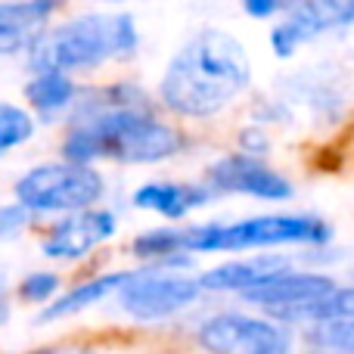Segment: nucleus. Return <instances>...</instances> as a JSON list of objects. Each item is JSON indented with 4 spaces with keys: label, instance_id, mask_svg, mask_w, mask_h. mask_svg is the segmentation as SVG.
<instances>
[{
    "label": "nucleus",
    "instance_id": "1",
    "mask_svg": "<svg viewBox=\"0 0 354 354\" xmlns=\"http://www.w3.org/2000/svg\"><path fill=\"white\" fill-rule=\"evenodd\" d=\"M252 62L233 35L205 28L183 44L162 78V100L177 115L208 118L245 91Z\"/></svg>",
    "mask_w": 354,
    "mask_h": 354
},
{
    "label": "nucleus",
    "instance_id": "2",
    "mask_svg": "<svg viewBox=\"0 0 354 354\" xmlns=\"http://www.w3.org/2000/svg\"><path fill=\"white\" fill-rule=\"evenodd\" d=\"M330 227L311 214H261L233 224L162 227L134 239V252L147 258H171L183 252H245L268 245L326 243Z\"/></svg>",
    "mask_w": 354,
    "mask_h": 354
},
{
    "label": "nucleus",
    "instance_id": "3",
    "mask_svg": "<svg viewBox=\"0 0 354 354\" xmlns=\"http://www.w3.org/2000/svg\"><path fill=\"white\" fill-rule=\"evenodd\" d=\"M180 143V134L149 115L147 109L134 103H118L68 131L62 153L68 162H81V165L93 159L149 165V162L171 159Z\"/></svg>",
    "mask_w": 354,
    "mask_h": 354
},
{
    "label": "nucleus",
    "instance_id": "4",
    "mask_svg": "<svg viewBox=\"0 0 354 354\" xmlns=\"http://www.w3.org/2000/svg\"><path fill=\"white\" fill-rule=\"evenodd\" d=\"M137 50V22L128 12H87L31 44V66L37 72H75Z\"/></svg>",
    "mask_w": 354,
    "mask_h": 354
},
{
    "label": "nucleus",
    "instance_id": "5",
    "mask_svg": "<svg viewBox=\"0 0 354 354\" xmlns=\"http://www.w3.org/2000/svg\"><path fill=\"white\" fill-rule=\"evenodd\" d=\"M103 196V177L81 162H53L16 180V202L28 212H84Z\"/></svg>",
    "mask_w": 354,
    "mask_h": 354
},
{
    "label": "nucleus",
    "instance_id": "6",
    "mask_svg": "<svg viewBox=\"0 0 354 354\" xmlns=\"http://www.w3.org/2000/svg\"><path fill=\"white\" fill-rule=\"evenodd\" d=\"M199 345L212 354H286L289 333L261 317L214 314L199 326Z\"/></svg>",
    "mask_w": 354,
    "mask_h": 354
},
{
    "label": "nucleus",
    "instance_id": "7",
    "mask_svg": "<svg viewBox=\"0 0 354 354\" xmlns=\"http://www.w3.org/2000/svg\"><path fill=\"white\" fill-rule=\"evenodd\" d=\"M202 292L199 280L174 274H134L118 292L122 308L134 320H162L189 308Z\"/></svg>",
    "mask_w": 354,
    "mask_h": 354
},
{
    "label": "nucleus",
    "instance_id": "8",
    "mask_svg": "<svg viewBox=\"0 0 354 354\" xmlns=\"http://www.w3.org/2000/svg\"><path fill=\"white\" fill-rule=\"evenodd\" d=\"M336 289V283L324 274H299V270H280L277 277L258 283V286L239 292L249 305H258L264 311H270L280 320H299V314L305 308H311L314 301L326 299Z\"/></svg>",
    "mask_w": 354,
    "mask_h": 354
},
{
    "label": "nucleus",
    "instance_id": "9",
    "mask_svg": "<svg viewBox=\"0 0 354 354\" xmlns=\"http://www.w3.org/2000/svg\"><path fill=\"white\" fill-rule=\"evenodd\" d=\"M214 189L224 193H243V196H258L268 202H280L292 196V183L280 171L268 168L264 162L252 159V156H227L208 171Z\"/></svg>",
    "mask_w": 354,
    "mask_h": 354
},
{
    "label": "nucleus",
    "instance_id": "10",
    "mask_svg": "<svg viewBox=\"0 0 354 354\" xmlns=\"http://www.w3.org/2000/svg\"><path fill=\"white\" fill-rule=\"evenodd\" d=\"M115 233V218L112 212H100V208H84V212H72L66 221L53 224V230L44 239V255L59 258V261H75L93 252L100 243Z\"/></svg>",
    "mask_w": 354,
    "mask_h": 354
},
{
    "label": "nucleus",
    "instance_id": "11",
    "mask_svg": "<svg viewBox=\"0 0 354 354\" xmlns=\"http://www.w3.org/2000/svg\"><path fill=\"white\" fill-rule=\"evenodd\" d=\"M59 0H16L0 3V56L16 53L44 35L50 16L56 12Z\"/></svg>",
    "mask_w": 354,
    "mask_h": 354
},
{
    "label": "nucleus",
    "instance_id": "12",
    "mask_svg": "<svg viewBox=\"0 0 354 354\" xmlns=\"http://www.w3.org/2000/svg\"><path fill=\"white\" fill-rule=\"evenodd\" d=\"M280 270H289L283 258H249V261H230L221 268L208 270L202 277V289H218V292H245V289L258 286V283L277 277Z\"/></svg>",
    "mask_w": 354,
    "mask_h": 354
},
{
    "label": "nucleus",
    "instance_id": "13",
    "mask_svg": "<svg viewBox=\"0 0 354 354\" xmlns=\"http://www.w3.org/2000/svg\"><path fill=\"white\" fill-rule=\"evenodd\" d=\"M208 189L187 187V183H143L134 189V205L156 212L162 218H183L189 208L205 205Z\"/></svg>",
    "mask_w": 354,
    "mask_h": 354
},
{
    "label": "nucleus",
    "instance_id": "14",
    "mask_svg": "<svg viewBox=\"0 0 354 354\" xmlns=\"http://www.w3.org/2000/svg\"><path fill=\"white\" fill-rule=\"evenodd\" d=\"M134 274H103V277H93V280L81 283V286H75L72 292H66L59 301H50L47 311L41 314L44 320H56V317H68V314H78L84 311V308L97 305V301H103L106 295L112 292H122V286L131 280Z\"/></svg>",
    "mask_w": 354,
    "mask_h": 354
},
{
    "label": "nucleus",
    "instance_id": "15",
    "mask_svg": "<svg viewBox=\"0 0 354 354\" xmlns=\"http://www.w3.org/2000/svg\"><path fill=\"white\" fill-rule=\"evenodd\" d=\"M25 97L41 115H59L75 100V84L68 72H37L25 87Z\"/></svg>",
    "mask_w": 354,
    "mask_h": 354
},
{
    "label": "nucleus",
    "instance_id": "16",
    "mask_svg": "<svg viewBox=\"0 0 354 354\" xmlns=\"http://www.w3.org/2000/svg\"><path fill=\"white\" fill-rule=\"evenodd\" d=\"M31 134H35V122L28 112L12 103H0V156L22 147Z\"/></svg>",
    "mask_w": 354,
    "mask_h": 354
},
{
    "label": "nucleus",
    "instance_id": "17",
    "mask_svg": "<svg viewBox=\"0 0 354 354\" xmlns=\"http://www.w3.org/2000/svg\"><path fill=\"white\" fill-rule=\"evenodd\" d=\"M314 339L333 351L354 354V324H324L314 330Z\"/></svg>",
    "mask_w": 354,
    "mask_h": 354
},
{
    "label": "nucleus",
    "instance_id": "18",
    "mask_svg": "<svg viewBox=\"0 0 354 354\" xmlns=\"http://www.w3.org/2000/svg\"><path fill=\"white\" fill-rule=\"evenodd\" d=\"M56 286H59L56 274H28L22 280V286H19V292H22V299H28V301H50L56 292Z\"/></svg>",
    "mask_w": 354,
    "mask_h": 354
},
{
    "label": "nucleus",
    "instance_id": "19",
    "mask_svg": "<svg viewBox=\"0 0 354 354\" xmlns=\"http://www.w3.org/2000/svg\"><path fill=\"white\" fill-rule=\"evenodd\" d=\"M314 3H317V10L324 12L330 28L354 22V0H314Z\"/></svg>",
    "mask_w": 354,
    "mask_h": 354
},
{
    "label": "nucleus",
    "instance_id": "20",
    "mask_svg": "<svg viewBox=\"0 0 354 354\" xmlns=\"http://www.w3.org/2000/svg\"><path fill=\"white\" fill-rule=\"evenodd\" d=\"M25 221H28V208H25L22 202L3 205V208H0V239L16 236V233L25 227Z\"/></svg>",
    "mask_w": 354,
    "mask_h": 354
},
{
    "label": "nucleus",
    "instance_id": "21",
    "mask_svg": "<svg viewBox=\"0 0 354 354\" xmlns=\"http://www.w3.org/2000/svg\"><path fill=\"white\" fill-rule=\"evenodd\" d=\"M286 6V0H243V10L255 19H268L274 12H280Z\"/></svg>",
    "mask_w": 354,
    "mask_h": 354
},
{
    "label": "nucleus",
    "instance_id": "22",
    "mask_svg": "<svg viewBox=\"0 0 354 354\" xmlns=\"http://www.w3.org/2000/svg\"><path fill=\"white\" fill-rule=\"evenodd\" d=\"M37 354H93L91 348H78V345H66V348H44Z\"/></svg>",
    "mask_w": 354,
    "mask_h": 354
},
{
    "label": "nucleus",
    "instance_id": "23",
    "mask_svg": "<svg viewBox=\"0 0 354 354\" xmlns=\"http://www.w3.org/2000/svg\"><path fill=\"white\" fill-rule=\"evenodd\" d=\"M289 3H301V0H286V6H289Z\"/></svg>",
    "mask_w": 354,
    "mask_h": 354
}]
</instances>
